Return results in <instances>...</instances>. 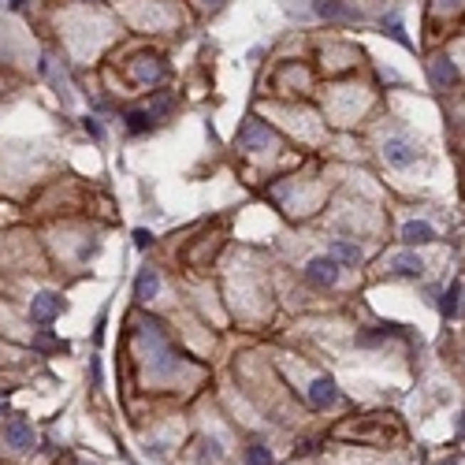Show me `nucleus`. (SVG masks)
<instances>
[{
	"instance_id": "obj_1",
	"label": "nucleus",
	"mask_w": 465,
	"mask_h": 465,
	"mask_svg": "<svg viewBox=\"0 0 465 465\" xmlns=\"http://www.w3.org/2000/svg\"><path fill=\"white\" fill-rule=\"evenodd\" d=\"M305 283H309V287H320V291L335 287V283H339V261L331 257V254L313 257V261L305 264Z\"/></svg>"
},
{
	"instance_id": "obj_2",
	"label": "nucleus",
	"mask_w": 465,
	"mask_h": 465,
	"mask_svg": "<svg viewBox=\"0 0 465 465\" xmlns=\"http://www.w3.org/2000/svg\"><path fill=\"white\" fill-rule=\"evenodd\" d=\"M276 142V130L268 123H261V120H246L239 127V145L242 149H250V153H257V149H268Z\"/></svg>"
},
{
	"instance_id": "obj_3",
	"label": "nucleus",
	"mask_w": 465,
	"mask_h": 465,
	"mask_svg": "<svg viewBox=\"0 0 465 465\" xmlns=\"http://www.w3.org/2000/svg\"><path fill=\"white\" fill-rule=\"evenodd\" d=\"M60 309H63V302H60V294H53V291H41L34 302H30V320H34L38 328H48L56 317H60Z\"/></svg>"
},
{
	"instance_id": "obj_4",
	"label": "nucleus",
	"mask_w": 465,
	"mask_h": 465,
	"mask_svg": "<svg viewBox=\"0 0 465 465\" xmlns=\"http://www.w3.org/2000/svg\"><path fill=\"white\" fill-rule=\"evenodd\" d=\"M384 160L391 168H409L413 160H417V149H413L406 138H387L384 142Z\"/></svg>"
},
{
	"instance_id": "obj_5",
	"label": "nucleus",
	"mask_w": 465,
	"mask_h": 465,
	"mask_svg": "<svg viewBox=\"0 0 465 465\" xmlns=\"http://www.w3.org/2000/svg\"><path fill=\"white\" fill-rule=\"evenodd\" d=\"M4 443L11 446V451H26V446L34 443L30 421H23V417H8V421H4Z\"/></svg>"
},
{
	"instance_id": "obj_6",
	"label": "nucleus",
	"mask_w": 465,
	"mask_h": 465,
	"mask_svg": "<svg viewBox=\"0 0 465 465\" xmlns=\"http://www.w3.org/2000/svg\"><path fill=\"white\" fill-rule=\"evenodd\" d=\"M391 272L402 276V279H417V276H424V261L413 250H402V254L391 257Z\"/></svg>"
},
{
	"instance_id": "obj_7",
	"label": "nucleus",
	"mask_w": 465,
	"mask_h": 465,
	"mask_svg": "<svg viewBox=\"0 0 465 465\" xmlns=\"http://www.w3.org/2000/svg\"><path fill=\"white\" fill-rule=\"evenodd\" d=\"M335 398H339V391H335V380H331V376H320V380H313V387H309V402L317 406V409H328V406H335Z\"/></svg>"
},
{
	"instance_id": "obj_8",
	"label": "nucleus",
	"mask_w": 465,
	"mask_h": 465,
	"mask_svg": "<svg viewBox=\"0 0 465 465\" xmlns=\"http://www.w3.org/2000/svg\"><path fill=\"white\" fill-rule=\"evenodd\" d=\"M428 75H432V86H436V90H446V86H454V82H458V63L439 56V60H432Z\"/></svg>"
},
{
	"instance_id": "obj_9",
	"label": "nucleus",
	"mask_w": 465,
	"mask_h": 465,
	"mask_svg": "<svg viewBox=\"0 0 465 465\" xmlns=\"http://www.w3.org/2000/svg\"><path fill=\"white\" fill-rule=\"evenodd\" d=\"M402 242L406 246H424V242H436V227L424 224V220H409L402 227Z\"/></svg>"
},
{
	"instance_id": "obj_10",
	"label": "nucleus",
	"mask_w": 465,
	"mask_h": 465,
	"mask_svg": "<svg viewBox=\"0 0 465 465\" xmlns=\"http://www.w3.org/2000/svg\"><path fill=\"white\" fill-rule=\"evenodd\" d=\"M157 291H160V276H157V268H142L138 279H135V298H138V302H153Z\"/></svg>"
},
{
	"instance_id": "obj_11",
	"label": "nucleus",
	"mask_w": 465,
	"mask_h": 465,
	"mask_svg": "<svg viewBox=\"0 0 465 465\" xmlns=\"http://www.w3.org/2000/svg\"><path fill=\"white\" fill-rule=\"evenodd\" d=\"M135 75H138L142 82H149V86H153V82H160L164 75H168V68H164V63H160V56H138V68H135Z\"/></svg>"
},
{
	"instance_id": "obj_12",
	"label": "nucleus",
	"mask_w": 465,
	"mask_h": 465,
	"mask_svg": "<svg viewBox=\"0 0 465 465\" xmlns=\"http://www.w3.org/2000/svg\"><path fill=\"white\" fill-rule=\"evenodd\" d=\"M317 15H324V19H361V11L346 8L343 0H317Z\"/></svg>"
},
{
	"instance_id": "obj_13",
	"label": "nucleus",
	"mask_w": 465,
	"mask_h": 465,
	"mask_svg": "<svg viewBox=\"0 0 465 465\" xmlns=\"http://www.w3.org/2000/svg\"><path fill=\"white\" fill-rule=\"evenodd\" d=\"M123 127L127 135H145V130H153V115H149V108H135L123 115Z\"/></svg>"
},
{
	"instance_id": "obj_14",
	"label": "nucleus",
	"mask_w": 465,
	"mask_h": 465,
	"mask_svg": "<svg viewBox=\"0 0 465 465\" xmlns=\"http://www.w3.org/2000/svg\"><path fill=\"white\" fill-rule=\"evenodd\" d=\"M380 26H384V34H391L398 45L402 48H409V38H406V30H402V19H398V15H384V19H380Z\"/></svg>"
},
{
	"instance_id": "obj_15",
	"label": "nucleus",
	"mask_w": 465,
	"mask_h": 465,
	"mask_svg": "<svg viewBox=\"0 0 465 465\" xmlns=\"http://www.w3.org/2000/svg\"><path fill=\"white\" fill-rule=\"evenodd\" d=\"M331 257H335L339 264H357V261H361V250H357L354 242H335V246H331Z\"/></svg>"
},
{
	"instance_id": "obj_16",
	"label": "nucleus",
	"mask_w": 465,
	"mask_h": 465,
	"mask_svg": "<svg viewBox=\"0 0 465 465\" xmlns=\"http://www.w3.org/2000/svg\"><path fill=\"white\" fill-rule=\"evenodd\" d=\"M458 298H461V283L454 279L451 287H446V294H443V302H439V309H443V317H458Z\"/></svg>"
},
{
	"instance_id": "obj_17",
	"label": "nucleus",
	"mask_w": 465,
	"mask_h": 465,
	"mask_svg": "<svg viewBox=\"0 0 465 465\" xmlns=\"http://www.w3.org/2000/svg\"><path fill=\"white\" fill-rule=\"evenodd\" d=\"M246 465H272V451L264 443H250V451H246Z\"/></svg>"
},
{
	"instance_id": "obj_18",
	"label": "nucleus",
	"mask_w": 465,
	"mask_h": 465,
	"mask_svg": "<svg viewBox=\"0 0 465 465\" xmlns=\"http://www.w3.org/2000/svg\"><path fill=\"white\" fill-rule=\"evenodd\" d=\"M34 350H68V343H60L56 335H48V328H41V335L34 339Z\"/></svg>"
},
{
	"instance_id": "obj_19",
	"label": "nucleus",
	"mask_w": 465,
	"mask_h": 465,
	"mask_svg": "<svg viewBox=\"0 0 465 465\" xmlns=\"http://www.w3.org/2000/svg\"><path fill=\"white\" fill-rule=\"evenodd\" d=\"M172 108H175V101H172L168 93H164V97H157V101L149 105V115H153V120H160V115H168Z\"/></svg>"
},
{
	"instance_id": "obj_20",
	"label": "nucleus",
	"mask_w": 465,
	"mask_h": 465,
	"mask_svg": "<svg viewBox=\"0 0 465 465\" xmlns=\"http://www.w3.org/2000/svg\"><path fill=\"white\" fill-rule=\"evenodd\" d=\"M82 127H86V135L93 138V142H105V127L93 120V115H86V120H82Z\"/></svg>"
},
{
	"instance_id": "obj_21",
	"label": "nucleus",
	"mask_w": 465,
	"mask_h": 465,
	"mask_svg": "<svg viewBox=\"0 0 465 465\" xmlns=\"http://www.w3.org/2000/svg\"><path fill=\"white\" fill-rule=\"evenodd\" d=\"M135 246H138V250H149V246H153V235H149L145 227H138L135 231Z\"/></svg>"
},
{
	"instance_id": "obj_22",
	"label": "nucleus",
	"mask_w": 465,
	"mask_h": 465,
	"mask_svg": "<svg viewBox=\"0 0 465 465\" xmlns=\"http://www.w3.org/2000/svg\"><path fill=\"white\" fill-rule=\"evenodd\" d=\"M8 395L11 387H0V417H8Z\"/></svg>"
},
{
	"instance_id": "obj_23",
	"label": "nucleus",
	"mask_w": 465,
	"mask_h": 465,
	"mask_svg": "<svg viewBox=\"0 0 465 465\" xmlns=\"http://www.w3.org/2000/svg\"><path fill=\"white\" fill-rule=\"evenodd\" d=\"M8 8H11V11H23V8H26V0H8Z\"/></svg>"
},
{
	"instance_id": "obj_24",
	"label": "nucleus",
	"mask_w": 465,
	"mask_h": 465,
	"mask_svg": "<svg viewBox=\"0 0 465 465\" xmlns=\"http://www.w3.org/2000/svg\"><path fill=\"white\" fill-rule=\"evenodd\" d=\"M458 432H461V436H465V413H461V424H458Z\"/></svg>"
},
{
	"instance_id": "obj_25",
	"label": "nucleus",
	"mask_w": 465,
	"mask_h": 465,
	"mask_svg": "<svg viewBox=\"0 0 465 465\" xmlns=\"http://www.w3.org/2000/svg\"><path fill=\"white\" fill-rule=\"evenodd\" d=\"M439 4H461V0H439Z\"/></svg>"
}]
</instances>
